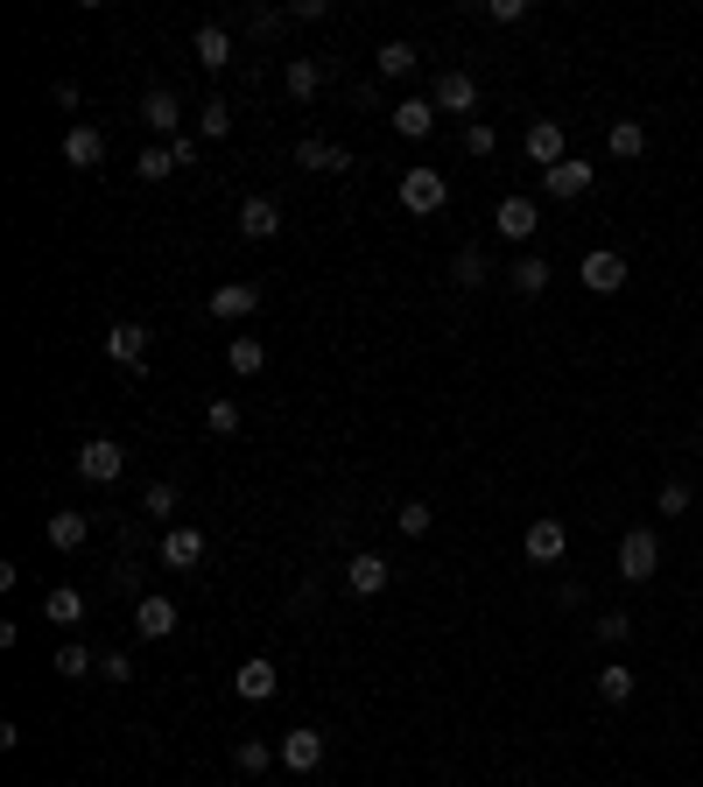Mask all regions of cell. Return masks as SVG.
Instances as JSON below:
<instances>
[{
	"label": "cell",
	"mask_w": 703,
	"mask_h": 787,
	"mask_svg": "<svg viewBox=\"0 0 703 787\" xmlns=\"http://www.w3.org/2000/svg\"><path fill=\"white\" fill-rule=\"evenodd\" d=\"M654 570H662V534H654V528H626V542H619V576H626V584H648Z\"/></svg>",
	"instance_id": "1"
},
{
	"label": "cell",
	"mask_w": 703,
	"mask_h": 787,
	"mask_svg": "<svg viewBox=\"0 0 703 787\" xmlns=\"http://www.w3.org/2000/svg\"><path fill=\"white\" fill-rule=\"evenodd\" d=\"M443 204H451V183H443L437 169H409V176H401V212H415V218H437Z\"/></svg>",
	"instance_id": "2"
},
{
	"label": "cell",
	"mask_w": 703,
	"mask_h": 787,
	"mask_svg": "<svg viewBox=\"0 0 703 787\" xmlns=\"http://www.w3.org/2000/svg\"><path fill=\"white\" fill-rule=\"evenodd\" d=\"M492 232H500V240H514V246H528L535 232H542V204L535 198H500V212H492Z\"/></svg>",
	"instance_id": "3"
},
{
	"label": "cell",
	"mask_w": 703,
	"mask_h": 787,
	"mask_svg": "<svg viewBox=\"0 0 703 787\" xmlns=\"http://www.w3.org/2000/svg\"><path fill=\"white\" fill-rule=\"evenodd\" d=\"M120 471H127V450H120L113 436H92V443H78V479H85V485H113Z\"/></svg>",
	"instance_id": "4"
},
{
	"label": "cell",
	"mask_w": 703,
	"mask_h": 787,
	"mask_svg": "<svg viewBox=\"0 0 703 787\" xmlns=\"http://www.w3.org/2000/svg\"><path fill=\"white\" fill-rule=\"evenodd\" d=\"M577 281H585L591 295H619V289H626V254H612V246H591V254L577 261Z\"/></svg>",
	"instance_id": "5"
},
{
	"label": "cell",
	"mask_w": 703,
	"mask_h": 787,
	"mask_svg": "<svg viewBox=\"0 0 703 787\" xmlns=\"http://www.w3.org/2000/svg\"><path fill=\"white\" fill-rule=\"evenodd\" d=\"M520 148H528L535 169H556V162H570V134H563V120H528Z\"/></svg>",
	"instance_id": "6"
},
{
	"label": "cell",
	"mask_w": 703,
	"mask_h": 787,
	"mask_svg": "<svg viewBox=\"0 0 703 787\" xmlns=\"http://www.w3.org/2000/svg\"><path fill=\"white\" fill-rule=\"evenodd\" d=\"M520 556H528V562H563V556H570V528H563L556 513L528 521V534H520Z\"/></svg>",
	"instance_id": "7"
},
{
	"label": "cell",
	"mask_w": 703,
	"mask_h": 787,
	"mask_svg": "<svg viewBox=\"0 0 703 787\" xmlns=\"http://www.w3.org/2000/svg\"><path fill=\"white\" fill-rule=\"evenodd\" d=\"M598 183V162H585V155H570V162H556V169H542V190L556 204H577L585 190Z\"/></svg>",
	"instance_id": "8"
},
{
	"label": "cell",
	"mask_w": 703,
	"mask_h": 787,
	"mask_svg": "<svg viewBox=\"0 0 703 787\" xmlns=\"http://www.w3.org/2000/svg\"><path fill=\"white\" fill-rule=\"evenodd\" d=\"M148 338H155V331H148L141 317H120L113 331H106V352L127 366V373H141V366H148Z\"/></svg>",
	"instance_id": "9"
},
{
	"label": "cell",
	"mask_w": 703,
	"mask_h": 787,
	"mask_svg": "<svg viewBox=\"0 0 703 787\" xmlns=\"http://www.w3.org/2000/svg\"><path fill=\"white\" fill-rule=\"evenodd\" d=\"M42 542H50V548H57V556H78V548H85V542H92V521H85V513H78V507H57V513H50V521H42Z\"/></svg>",
	"instance_id": "10"
},
{
	"label": "cell",
	"mask_w": 703,
	"mask_h": 787,
	"mask_svg": "<svg viewBox=\"0 0 703 787\" xmlns=\"http://www.w3.org/2000/svg\"><path fill=\"white\" fill-rule=\"evenodd\" d=\"M429 106H437V113H478V78H472V71H437Z\"/></svg>",
	"instance_id": "11"
},
{
	"label": "cell",
	"mask_w": 703,
	"mask_h": 787,
	"mask_svg": "<svg viewBox=\"0 0 703 787\" xmlns=\"http://www.w3.org/2000/svg\"><path fill=\"white\" fill-rule=\"evenodd\" d=\"M281 766H289V774H317L324 766V732L317 724H296V732L281 738Z\"/></svg>",
	"instance_id": "12"
},
{
	"label": "cell",
	"mask_w": 703,
	"mask_h": 787,
	"mask_svg": "<svg viewBox=\"0 0 703 787\" xmlns=\"http://www.w3.org/2000/svg\"><path fill=\"white\" fill-rule=\"evenodd\" d=\"M176 626H184L176 598H141V605H134V633H141V640H170Z\"/></svg>",
	"instance_id": "13"
},
{
	"label": "cell",
	"mask_w": 703,
	"mask_h": 787,
	"mask_svg": "<svg viewBox=\"0 0 703 787\" xmlns=\"http://www.w3.org/2000/svg\"><path fill=\"white\" fill-rule=\"evenodd\" d=\"M233 689H239V696H247V703H267V696H275V689H281V675H275V661H267V655H253V661H239V668H233Z\"/></svg>",
	"instance_id": "14"
},
{
	"label": "cell",
	"mask_w": 703,
	"mask_h": 787,
	"mask_svg": "<svg viewBox=\"0 0 703 787\" xmlns=\"http://www.w3.org/2000/svg\"><path fill=\"white\" fill-rule=\"evenodd\" d=\"M261 309V281H226V289H212V317L218 323H239Z\"/></svg>",
	"instance_id": "15"
},
{
	"label": "cell",
	"mask_w": 703,
	"mask_h": 787,
	"mask_svg": "<svg viewBox=\"0 0 703 787\" xmlns=\"http://www.w3.org/2000/svg\"><path fill=\"white\" fill-rule=\"evenodd\" d=\"M281 232V204L275 198H247L239 204V240H275Z\"/></svg>",
	"instance_id": "16"
},
{
	"label": "cell",
	"mask_w": 703,
	"mask_h": 787,
	"mask_svg": "<svg viewBox=\"0 0 703 787\" xmlns=\"http://www.w3.org/2000/svg\"><path fill=\"white\" fill-rule=\"evenodd\" d=\"M64 162H71V169H99V162H106V134L78 120V127L64 134Z\"/></svg>",
	"instance_id": "17"
},
{
	"label": "cell",
	"mask_w": 703,
	"mask_h": 787,
	"mask_svg": "<svg viewBox=\"0 0 703 787\" xmlns=\"http://www.w3.org/2000/svg\"><path fill=\"white\" fill-rule=\"evenodd\" d=\"M296 162H303V169H317V176H338V169H352V148L317 141V134H310V141H296Z\"/></svg>",
	"instance_id": "18"
},
{
	"label": "cell",
	"mask_w": 703,
	"mask_h": 787,
	"mask_svg": "<svg viewBox=\"0 0 703 787\" xmlns=\"http://www.w3.org/2000/svg\"><path fill=\"white\" fill-rule=\"evenodd\" d=\"M387 576H394V562H380V556H352V562H346L352 598H380V591H387Z\"/></svg>",
	"instance_id": "19"
},
{
	"label": "cell",
	"mask_w": 703,
	"mask_h": 787,
	"mask_svg": "<svg viewBox=\"0 0 703 787\" xmlns=\"http://www.w3.org/2000/svg\"><path fill=\"white\" fill-rule=\"evenodd\" d=\"M190 50H198V64H204V71H226V64H233V28L204 22L198 36H190Z\"/></svg>",
	"instance_id": "20"
},
{
	"label": "cell",
	"mask_w": 703,
	"mask_h": 787,
	"mask_svg": "<svg viewBox=\"0 0 703 787\" xmlns=\"http://www.w3.org/2000/svg\"><path fill=\"white\" fill-rule=\"evenodd\" d=\"M141 120L155 127L162 141H176V120H184V106H176V92H170V85H155V92L141 99Z\"/></svg>",
	"instance_id": "21"
},
{
	"label": "cell",
	"mask_w": 703,
	"mask_h": 787,
	"mask_svg": "<svg viewBox=\"0 0 703 787\" xmlns=\"http://www.w3.org/2000/svg\"><path fill=\"white\" fill-rule=\"evenodd\" d=\"M605 155L612 162H640V155H648V127H640V120H612L605 127Z\"/></svg>",
	"instance_id": "22"
},
{
	"label": "cell",
	"mask_w": 703,
	"mask_h": 787,
	"mask_svg": "<svg viewBox=\"0 0 703 787\" xmlns=\"http://www.w3.org/2000/svg\"><path fill=\"white\" fill-rule=\"evenodd\" d=\"M198 556H204V534L198 528H170V534H162V562H170V570H198Z\"/></svg>",
	"instance_id": "23"
},
{
	"label": "cell",
	"mask_w": 703,
	"mask_h": 787,
	"mask_svg": "<svg viewBox=\"0 0 703 787\" xmlns=\"http://www.w3.org/2000/svg\"><path fill=\"white\" fill-rule=\"evenodd\" d=\"M281 92H289V99H317V92H324V64H317V56H289V71H281Z\"/></svg>",
	"instance_id": "24"
},
{
	"label": "cell",
	"mask_w": 703,
	"mask_h": 787,
	"mask_svg": "<svg viewBox=\"0 0 703 787\" xmlns=\"http://www.w3.org/2000/svg\"><path fill=\"white\" fill-rule=\"evenodd\" d=\"M394 134L429 141V134H437V106H429V99H401V106H394Z\"/></svg>",
	"instance_id": "25"
},
{
	"label": "cell",
	"mask_w": 703,
	"mask_h": 787,
	"mask_svg": "<svg viewBox=\"0 0 703 787\" xmlns=\"http://www.w3.org/2000/svg\"><path fill=\"white\" fill-rule=\"evenodd\" d=\"M633 689H640V675H633L626 661H605V668H598V696H605L612 710H619V703H633Z\"/></svg>",
	"instance_id": "26"
},
{
	"label": "cell",
	"mask_w": 703,
	"mask_h": 787,
	"mask_svg": "<svg viewBox=\"0 0 703 787\" xmlns=\"http://www.w3.org/2000/svg\"><path fill=\"white\" fill-rule=\"evenodd\" d=\"M451 281H457V289H486V281H492V267H486V246H457V261H451Z\"/></svg>",
	"instance_id": "27"
},
{
	"label": "cell",
	"mask_w": 703,
	"mask_h": 787,
	"mask_svg": "<svg viewBox=\"0 0 703 787\" xmlns=\"http://www.w3.org/2000/svg\"><path fill=\"white\" fill-rule=\"evenodd\" d=\"M42 619H50V626H78L85 619V591H50V598H42Z\"/></svg>",
	"instance_id": "28"
},
{
	"label": "cell",
	"mask_w": 703,
	"mask_h": 787,
	"mask_svg": "<svg viewBox=\"0 0 703 787\" xmlns=\"http://www.w3.org/2000/svg\"><path fill=\"white\" fill-rule=\"evenodd\" d=\"M226 366H233L239 380H253L267 366V345H261V338H233V345H226Z\"/></svg>",
	"instance_id": "29"
},
{
	"label": "cell",
	"mask_w": 703,
	"mask_h": 787,
	"mask_svg": "<svg viewBox=\"0 0 703 787\" xmlns=\"http://www.w3.org/2000/svg\"><path fill=\"white\" fill-rule=\"evenodd\" d=\"M506 281H514V295H542V289H549V261H542V254H520Z\"/></svg>",
	"instance_id": "30"
},
{
	"label": "cell",
	"mask_w": 703,
	"mask_h": 787,
	"mask_svg": "<svg viewBox=\"0 0 703 787\" xmlns=\"http://www.w3.org/2000/svg\"><path fill=\"white\" fill-rule=\"evenodd\" d=\"M394 521H401V534H409V542H423V534L437 528V507H429V499H401Z\"/></svg>",
	"instance_id": "31"
},
{
	"label": "cell",
	"mask_w": 703,
	"mask_h": 787,
	"mask_svg": "<svg viewBox=\"0 0 703 787\" xmlns=\"http://www.w3.org/2000/svg\"><path fill=\"white\" fill-rule=\"evenodd\" d=\"M415 64H423V50H415V42H380V78H409Z\"/></svg>",
	"instance_id": "32"
},
{
	"label": "cell",
	"mask_w": 703,
	"mask_h": 787,
	"mask_svg": "<svg viewBox=\"0 0 703 787\" xmlns=\"http://www.w3.org/2000/svg\"><path fill=\"white\" fill-rule=\"evenodd\" d=\"M267 760H281V752H267L261 738H239V746H233V766H239L247 780H253V774H267Z\"/></svg>",
	"instance_id": "33"
},
{
	"label": "cell",
	"mask_w": 703,
	"mask_h": 787,
	"mask_svg": "<svg viewBox=\"0 0 703 787\" xmlns=\"http://www.w3.org/2000/svg\"><path fill=\"white\" fill-rule=\"evenodd\" d=\"M134 176H141V183H162V176H176V155H170V141H162V148H141V162H134Z\"/></svg>",
	"instance_id": "34"
},
{
	"label": "cell",
	"mask_w": 703,
	"mask_h": 787,
	"mask_svg": "<svg viewBox=\"0 0 703 787\" xmlns=\"http://www.w3.org/2000/svg\"><path fill=\"white\" fill-rule=\"evenodd\" d=\"M226 134H233V106H226V99H212V106L198 113V141H226Z\"/></svg>",
	"instance_id": "35"
},
{
	"label": "cell",
	"mask_w": 703,
	"mask_h": 787,
	"mask_svg": "<svg viewBox=\"0 0 703 787\" xmlns=\"http://www.w3.org/2000/svg\"><path fill=\"white\" fill-rule=\"evenodd\" d=\"M239 28H247V36H281L289 14H281V8H247V14H239Z\"/></svg>",
	"instance_id": "36"
},
{
	"label": "cell",
	"mask_w": 703,
	"mask_h": 787,
	"mask_svg": "<svg viewBox=\"0 0 703 787\" xmlns=\"http://www.w3.org/2000/svg\"><path fill=\"white\" fill-rule=\"evenodd\" d=\"M591 633H598V647H619L626 633H633V612H598V619H591Z\"/></svg>",
	"instance_id": "37"
},
{
	"label": "cell",
	"mask_w": 703,
	"mask_h": 787,
	"mask_svg": "<svg viewBox=\"0 0 703 787\" xmlns=\"http://www.w3.org/2000/svg\"><path fill=\"white\" fill-rule=\"evenodd\" d=\"M204 429H212V436H239V401L218 394L212 408H204Z\"/></svg>",
	"instance_id": "38"
},
{
	"label": "cell",
	"mask_w": 703,
	"mask_h": 787,
	"mask_svg": "<svg viewBox=\"0 0 703 787\" xmlns=\"http://www.w3.org/2000/svg\"><path fill=\"white\" fill-rule=\"evenodd\" d=\"M176 499H184V493H176L170 479H155V485H148V493H141V507L155 513V521H170V513H176Z\"/></svg>",
	"instance_id": "39"
},
{
	"label": "cell",
	"mask_w": 703,
	"mask_h": 787,
	"mask_svg": "<svg viewBox=\"0 0 703 787\" xmlns=\"http://www.w3.org/2000/svg\"><path fill=\"white\" fill-rule=\"evenodd\" d=\"M654 507H662V521H676V513H690V485H682V479H668Z\"/></svg>",
	"instance_id": "40"
},
{
	"label": "cell",
	"mask_w": 703,
	"mask_h": 787,
	"mask_svg": "<svg viewBox=\"0 0 703 787\" xmlns=\"http://www.w3.org/2000/svg\"><path fill=\"white\" fill-rule=\"evenodd\" d=\"M57 675H71V682H78V675H92V655H85L78 640H71V647H57Z\"/></svg>",
	"instance_id": "41"
},
{
	"label": "cell",
	"mask_w": 703,
	"mask_h": 787,
	"mask_svg": "<svg viewBox=\"0 0 703 787\" xmlns=\"http://www.w3.org/2000/svg\"><path fill=\"white\" fill-rule=\"evenodd\" d=\"M492 148H500V134H492L486 120H472L465 127V155H492Z\"/></svg>",
	"instance_id": "42"
},
{
	"label": "cell",
	"mask_w": 703,
	"mask_h": 787,
	"mask_svg": "<svg viewBox=\"0 0 703 787\" xmlns=\"http://www.w3.org/2000/svg\"><path fill=\"white\" fill-rule=\"evenodd\" d=\"M486 22H500V28L528 22V0H492V8H486Z\"/></svg>",
	"instance_id": "43"
},
{
	"label": "cell",
	"mask_w": 703,
	"mask_h": 787,
	"mask_svg": "<svg viewBox=\"0 0 703 787\" xmlns=\"http://www.w3.org/2000/svg\"><path fill=\"white\" fill-rule=\"evenodd\" d=\"M170 155H176V169H190V162L204 155V141H198V134H176V141H170Z\"/></svg>",
	"instance_id": "44"
},
{
	"label": "cell",
	"mask_w": 703,
	"mask_h": 787,
	"mask_svg": "<svg viewBox=\"0 0 703 787\" xmlns=\"http://www.w3.org/2000/svg\"><path fill=\"white\" fill-rule=\"evenodd\" d=\"M99 675L106 682H134V661L127 655H99Z\"/></svg>",
	"instance_id": "45"
},
{
	"label": "cell",
	"mask_w": 703,
	"mask_h": 787,
	"mask_svg": "<svg viewBox=\"0 0 703 787\" xmlns=\"http://www.w3.org/2000/svg\"><path fill=\"white\" fill-rule=\"evenodd\" d=\"M324 14H331V0H296L289 22H324Z\"/></svg>",
	"instance_id": "46"
}]
</instances>
